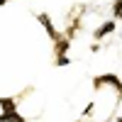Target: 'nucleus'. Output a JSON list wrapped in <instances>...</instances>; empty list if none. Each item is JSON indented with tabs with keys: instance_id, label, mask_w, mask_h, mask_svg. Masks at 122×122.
Segmentation results:
<instances>
[{
	"instance_id": "obj_1",
	"label": "nucleus",
	"mask_w": 122,
	"mask_h": 122,
	"mask_svg": "<svg viewBox=\"0 0 122 122\" xmlns=\"http://www.w3.org/2000/svg\"><path fill=\"white\" fill-rule=\"evenodd\" d=\"M105 86H110L117 93V103H122V81H120V76L117 73H100V76H95L93 78V88L95 90H100V88H105ZM115 103V105H117Z\"/></svg>"
},
{
	"instance_id": "obj_2",
	"label": "nucleus",
	"mask_w": 122,
	"mask_h": 122,
	"mask_svg": "<svg viewBox=\"0 0 122 122\" xmlns=\"http://www.w3.org/2000/svg\"><path fill=\"white\" fill-rule=\"evenodd\" d=\"M37 20H39V25L44 27V32L49 34V39H51V42H56V39L61 37V32L54 27V20H51V15H46V12H39V15H37Z\"/></svg>"
},
{
	"instance_id": "obj_3",
	"label": "nucleus",
	"mask_w": 122,
	"mask_h": 122,
	"mask_svg": "<svg viewBox=\"0 0 122 122\" xmlns=\"http://www.w3.org/2000/svg\"><path fill=\"white\" fill-rule=\"evenodd\" d=\"M115 29H117V25H115V20H105L103 25H98V27L93 29V39H95V42H100V39H105L107 34H112Z\"/></svg>"
},
{
	"instance_id": "obj_4",
	"label": "nucleus",
	"mask_w": 122,
	"mask_h": 122,
	"mask_svg": "<svg viewBox=\"0 0 122 122\" xmlns=\"http://www.w3.org/2000/svg\"><path fill=\"white\" fill-rule=\"evenodd\" d=\"M68 49H71V39H66L64 34H61L56 42H54V54H56V56H66Z\"/></svg>"
},
{
	"instance_id": "obj_5",
	"label": "nucleus",
	"mask_w": 122,
	"mask_h": 122,
	"mask_svg": "<svg viewBox=\"0 0 122 122\" xmlns=\"http://www.w3.org/2000/svg\"><path fill=\"white\" fill-rule=\"evenodd\" d=\"M0 110L3 112H15L17 110V98H0Z\"/></svg>"
},
{
	"instance_id": "obj_6",
	"label": "nucleus",
	"mask_w": 122,
	"mask_h": 122,
	"mask_svg": "<svg viewBox=\"0 0 122 122\" xmlns=\"http://www.w3.org/2000/svg\"><path fill=\"white\" fill-rule=\"evenodd\" d=\"M0 122H27V120L15 110V112H0Z\"/></svg>"
},
{
	"instance_id": "obj_7",
	"label": "nucleus",
	"mask_w": 122,
	"mask_h": 122,
	"mask_svg": "<svg viewBox=\"0 0 122 122\" xmlns=\"http://www.w3.org/2000/svg\"><path fill=\"white\" fill-rule=\"evenodd\" d=\"M110 10H112V20L115 22H122V0H115Z\"/></svg>"
},
{
	"instance_id": "obj_8",
	"label": "nucleus",
	"mask_w": 122,
	"mask_h": 122,
	"mask_svg": "<svg viewBox=\"0 0 122 122\" xmlns=\"http://www.w3.org/2000/svg\"><path fill=\"white\" fill-rule=\"evenodd\" d=\"M68 64H71L68 56H56V66H68Z\"/></svg>"
},
{
	"instance_id": "obj_9",
	"label": "nucleus",
	"mask_w": 122,
	"mask_h": 122,
	"mask_svg": "<svg viewBox=\"0 0 122 122\" xmlns=\"http://www.w3.org/2000/svg\"><path fill=\"white\" fill-rule=\"evenodd\" d=\"M93 107H95V105H93V103H88V105H86V110H83V115H86V117H88V115H90V112H93Z\"/></svg>"
},
{
	"instance_id": "obj_10",
	"label": "nucleus",
	"mask_w": 122,
	"mask_h": 122,
	"mask_svg": "<svg viewBox=\"0 0 122 122\" xmlns=\"http://www.w3.org/2000/svg\"><path fill=\"white\" fill-rule=\"evenodd\" d=\"M7 3H12V0H0V7H5Z\"/></svg>"
},
{
	"instance_id": "obj_11",
	"label": "nucleus",
	"mask_w": 122,
	"mask_h": 122,
	"mask_svg": "<svg viewBox=\"0 0 122 122\" xmlns=\"http://www.w3.org/2000/svg\"><path fill=\"white\" fill-rule=\"evenodd\" d=\"M115 122H122V115H120V117H117V120H115Z\"/></svg>"
},
{
	"instance_id": "obj_12",
	"label": "nucleus",
	"mask_w": 122,
	"mask_h": 122,
	"mask_svg": "<svg viewBox=\"0 0 122 122\" xmlns=\"http://www.w3.org/2000/svg\"><path fill=\"white\" fill-rule=\"evenodd\" d=\"M76 122H86V120H76Z\"/></svg>"
}]
</instances>
